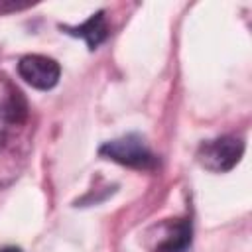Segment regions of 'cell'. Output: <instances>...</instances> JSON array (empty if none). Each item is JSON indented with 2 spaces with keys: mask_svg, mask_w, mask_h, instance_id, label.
I'll use <instances>...</instances> for the list:
<instances>
[{
  "mask_svg": "<svg viewBox=\"0 0 252 252\" xmlns=\"http://www.w3.org/2000/svg\"><path fill=\"white\" fill-rule=\"evenodd\" d=\"M242 152H244V144L240 138L222 136V138L209 140V142L201 144V148L197 152V159L205 169L222 173V171L232 169L238 163Z\"/></svg>",
  "mask_w": 252,
  "mask_h": 252,
  "instance_id": "cell-1",
  "label": "cell"
},
{
  "mask_svg": "<svg viewBox=\"0 0 252 252\" xmlns=\"http://www.w3.org/2000/svg\"><path fill=\"white\" fill-rule=\"evenodd\" d=\"M191 242V222L175 220L165 226L161 240L156 246V252H183Z\"/></svg>",
  "mask_w": 252,
  "mask_h": 252,
  "instance_id": "cell-4",
  "label": "cell"
},
{
  "mask_svg": "<svg viewBox=\"0 0 252 252\" xmlns=\"http://www.w3.org/2000/svg\"><path fill=\"white\" fill-rule=\"evenodd\" d=\"M20 77L33 89L47 91L59 81V63L45 55H24L18 63Z\"/></svg>",
  "mask_w": 252,
  "mask_h": 252,
  "instance_id": "cell-3",
  "label": "cell"
},
{
  "mask_svg": "<svg viewBox=\"0 0 252 252\" xmlns=\"http://www.w3.org/2000/svg\"><path fill=\"white\" fill-rule=\"evenodd\" d=\"M65 30H67V33H71V35L83 37V39L87 41L89 49L98 47V45L104 41L106 33H108L106 20H104V14H102V12L93 14L87 22H83V24H81V26H77V28H65Z\"/></svg>",
  "mask_w": 252,
  "mask_h": 252,
  "instance_id": "cell-5",
  "label": "cell"
},
{
  "mask_svg": "<svg viewBox=\"0 0 252 252\" xmlns=\"http://www.w3.org/2000/svg\"><path fill=\"white\" fill-rule=\"evenodd\" d=\"M100 154L112 161H118L122 165H130V167H138V169H148L156 161V158L152 156V152L148 150L144 140L134 134L106 142L100 148Z\"/></svg>",
  "mask_w": 252,
  "mask_h": 252,
  "instance_id": "cell-2",
  "label": "cell"
},
{
  "mask_svg": "<svg viewBox=\"0 0 252 252\" xmlns=\"http://www.w3.org/2000/svg\"><path fill=\"white\" fill-rule=\"evenodd\" d=\"M0 252H22L20 248H16V246H6V248H2Z\"/></svg>",
  "mask_w": 252,
  "mask_h": 252,
  "instance_id": "cell-6",
  "label": "cell"
}]
</instances>
